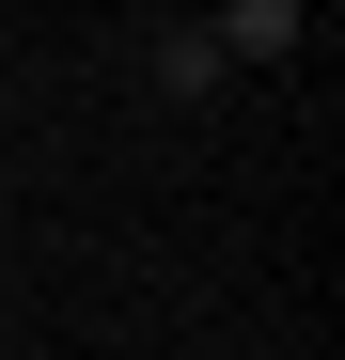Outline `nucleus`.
<instances>
[{
  "instance_id": "f257e3e1",
  "label": "nucleus",
  "mask_w": 345,
  "mask_h": 360,
  "mask_svg": "<svg viewBox=\"0 0 345 360\" xmlns=\"http://www.w3.org/2000/svg\"><path fill=\"white\" fill-rule=\"evenodd\" d=\"M142 79H157L172 110H189V94H220V79H236V63H220V32H204V16H172V32L142 47Z\"/></svg>"
},
{
  "instance_id": "f03ea898",
  "label": "nucleus",
  "mask_w": 345,
  "mask_h": 360,
  "mask_svg": "<svg viewBox=\"0 0 345 360\" xmlns=\"http://www.w3.org/2000/svg\"><path fill=\"white\" fill-rule=\"evenodd\" d=\"M220 63H299V0H220Z\"/></svg>"
}]
</instances>
